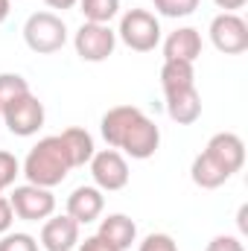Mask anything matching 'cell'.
I'll return each mask as SVG.
<instances>
[{"instance_id":"obj_21","label":"cell","mask_w":248,"mask_h":251,"mask_svg":"<svg viewBox=\"0 0 248 251\" xmlns=\"http://www.w3.org/2000/svg\"><path fill=\"white\" fill-rule=\"evenodd\" d=\"M24 94H29V82L21 73H0V111Z\"/></svg>"},{"instance_id":"obj_14","label":"cell","mask_w":248,"mask_h":251,"mask_svg":"<svg viewBox=\"0 0 248 251\" xmlns=\"http://www.w3.org/2000/svg\"><path fill=\"white\" fill-rule=\"evenodd\" d=\"M99 240L108 243L111 251H128L131 243L137 240V225L125 216V213H111L99 222V231H97Z\"/></svg>"},{"instance_id":"obj_30","label":"cell","mask_w":248,"mask_h":251,"mask_svg":"<svg viewBox=\"0 0 248 251\" xmlns=\"http://www.w3.org/2000/svg\"><path fill=\"white\" fill-rule=\"evenodd\" d=\"M248 204H243L240 207V213H237V225H240V234H248Z\"/></svg>"},{"instance_id":"obj_9","label":"cell","mask_w":248,"mask_h":251,"mask_svg":"<svg viewBox=\"0 0 248 251\" xmlns=\"http://www.w3.org/2000/svg\"><path fill=\"white\" fill-rule=\"evenodd\" d=\"M158 146H161V128L155 126V120L140 114L134 123L128 126V131L123 134L117 149H123L125 155L134 158V161H149L158 152Z\"/></svg>"},{"instance_id":"obj_16","label":"cell","mask_w":248,"mask_h":251,"mask_svg":"<svg viewBox=\"0 0 248 251\" xmlns=\"http://www.w3.org/2000/svg\"><path fill=\"white\" fill-rule=\"evenodd\" d=\"M167 114L178 126H193L201 117V97L196 88H184L175 94H167Z\"/></svg>"},{"instance_id":"obj_12","label":"cell","mask_w":248,"mask_h":251,"mask_svg":"<svg viewBox=\"0 0 248 251\" xmlns=\"http://www.w3.org/2000/svg\"><path fill=\"white\" fill-rule=\"evenodd\" d=\"M79 246V225L64 213L50 216L41 228V249L44 251H73Z\"/></svg>"},{"instance_id":"obj_13","label":"cell","mask_w":248,"mask_h":251,"mask_svg":"<svg viewBox=\"0 0 248 251\" xmlns=\"http://www.w3.org/2000/svg\"><path fill=\"white\" fill-rule=\"evenodd\" d=\"M201 56V35L193 26H181L164 41V62H196Z\"/></svg>"},{"instance_id":"obj_22","label":"cell","mask_w":248,"mask_h":251,"mask_svg":"<svg viewBox=\"0 0 248 251\" xmlns=\"http://www.w3.org/2000/svg\"><path fill=\"white\" fill-rule=\"evenodd\" d=\"M198 9V0H155V12L164 18H187Z\"/></svg>"},{"instance_id":"obj_29","label":"cell","mask_w":248,"mask_h":251,"mask_svg":"<svg viewBox=\"0 0 248 251\" xmlns=\"http://www.w3.org/2000/svg\"><path fill=\"white\" fill-rule=\"evenodd\" d=\"M213 3H216L222 12H237V9H243V6H246L248 0H213Z\"/></svg>"},{"instance_id":"obj_11","label":"cell","mask_w":248,"mask_h":251,"mask_svg":"<svg viewBox=\"0 0 248 251\" xmlns=\"http://www.w3.org/2000/svg\"><path fill=\"white\" fill-rule=\"evenodd\" d=\"M102 207H105V196H102V190L94 187V184H82V187H76L67 196V216L76 225L97 222L99 213H102Z\"/></svg>"},{"instance_id":"obj_8","label":"cell","mask_w":248,"mask_h":251,"mask_svg":"<svg viewBox=\"0 0 248 251\" xmlns=\"http://www.w3.org/2000/svg\"><path fill=\"white\" fill-rule=\"evenodd\" d=\"M210 41L225 56H240L248 50V24L237 12H222L210 21Z\"/></svg>"},{"instance_id":"obj_1","label":"cell","mask_w":248,"mask_h":251,"mask_svg":"<svg viewBox=\"0 0 248 251\" xmlns=\"http://www.w3.org/2000/svg\"><path fill=\"white\" fill-rule=\"evenodd\" d=\"M70 170H73V167H70V161H67V152H64L59 134L41 137V140L29 149V155L24 158V167H21V173L26 176V184L47 187V190L59 187L64 178H67Z\"/></svg>"},{"instance_id":"obj_25","label":"cell","mask_w":248,"mask_h":251,"mask_svg":"<svg viewBox=\"0 0 248 251\" xmlns=\"http://www.w3.org/2000/svg\"><path fill=\"white\" fill-rule=\"evenodd\" d=\"M137 251H178V246L170 234H149Z\"/></svg>"},{"instance_id":"obj_7","label":"cell","mask_w":248,"mask_h":251,"mask_svg":"<svg viewBox=\"0 0 248 251\" xmlns=\"http://www.w3.org/2000/svg\"><path fill=\"white\" fill-rule=\"evenodd\" d=\"M91 164V178H94V187H99L102 193H114V190H123L128 184V164H125L123 152L120 149H102V152H94V158L88 161Z\"/></svg>"},{"instance_id":"obj_3","label":"cell","mask_w":248,"mask_h":251,"mask_svg":"<svg viewBox=\"0 0 248 251\" xmlns=\"http://www.w3.org/2000/svg\"><path fill=\"white\" fill-rule=\"evenodd\" d=\"M117 38L134 53H152L161 44V24L146 9H128L120 18Z\"/></svg>"},{"instance_id":"obj_26","label":"cell","mask_w":248,"mask_h":251,"mask_svg":"<svg viewBox=\"0 0 248 251\" xmlns=\"http://www.w3.org/2000/svg\"><path fill=\"white\" fill-rule=\"evenodd\" d=\"M204 251H246V246H243V240H240V237L219 234V237H213V240L207 243V249H204Z\"/></svg>"},{"instance_id":"obj_6","label":"cell","mask_w":248,"mask_h":251,"mask_svg":"<svg viewBox=\"0 0 248 251\" xmlns=\"http://www.w3.org/2000/svg\"><path fill=\"white\" fill-rule=\"evenodd\" d=\"M9 204H12V213L24 222H41V219H50L53 210H56V196L47 187H35V184H21V187L12 190L9 196Z\"/></svg>"},{"instance_id":"obj_19","label":"cell","mask_w":248,"mask_h":251,"mask_svg":"<svg viewBox=\"0 0 248 251\" xmlns=\"http://www.w3.org/2000/svg\"><path fill=\"white\" fill-rule=\"evenodd\" d=\"M161 88H164V97L167 94H175V91H184V88H196V70L190 62H164L161 67Z\"/></svg>"},{"instance_id":"obj_5","label":"cell","mask_w":248,"mask_h":251,"mask_svg":"<svg viewBox=\"0 0 248 251\" xmlns=\"http://www.w3.org/2000/svg\"><path fill=\"white\" fill-rule=\"evenodd\" d=\"M73 47H76V56L82 62H91V64H99L105 62L114 47H117V32L108 26V24H82L73 35Z\"/></svg>"},{"instance_id":"obj_27","label":"cell","mask_w":248,"mask_h":251,"mask_svg":"<svg viewBox=\"0 0 248 251\" xmlns=\"http://www.w3.org/2000/svg\"><path fill=\"white\" fill-rule=\"evenodd\" d=\"M12 222H15V213H12V204H9V199L6 196H0V237L12 228Z\"/></svg>"},{"instance_id":"obj_2","label":"cell","mask_w":248,"mask_h":251,"mask_svg":"<svg viewBox=\"0 0 248 251\" xmlns=\"http://www.w3.org/2000/svg\"><path fill=\"white\" fill-rule=\"evenodd\" d=\"M24 41L38 56L59 53L67 44V26H64L62 18L53 15V12H35L24 24Z\"/></svg>"},{"instance_id":"obj_17","label":"cell","mask_w":248,"mask_h":251,"mask_svg":"<svg viewBox=\"0 0 248 251\" xmlns=\"http://www.w3.org/2000/svg\"><path fill=\"white\" fill-rule=\"evenodd\" d=\"M59 140H62L64 152H67V161H70V167L76 170V167H85L91 158H94V137L85 131V128H79V126H70V128H64L62 134H59Z\"/></svg>"},{"instance_id":"obj_23","label":"cell","mask_w":248,"mask_h":251,"mask_svg":"<svg viewBox=\"0 0 248 251\" xmlns=\"http://www.w3.org/2000/svg\"><path fill=\"white\" fill-rule=\"evenodd\" d=\"M0 251H38V240L24 231H6L0 237Z\"/></svg>"},{"instance_id":"obj_33","label":"cell","mask_w":248,"mask_h":251,"mask_svg":"<svg viewBox=\"0 0 248 251\" xmlns=\"http://www.w3.org/2000/svg\"><path fill=\"white\" fill-rule=\"evenodd\" d=\"M0 123H3V111H0Z\"/></svg>"},{"instance_id":"obj_31","label":"cell","mask_w":248,"mask_h":251,"mask_svg":"<svg viewBox=\"0 0 248 251\" xmlns=\"http://www.w3.org/2000/svg\"><path fill=\"white\" fill-rule=\"evenodd\" d=\"M44 3H47L50 9H62V12H64V9H73L79 0H44Z\"/></svg>"},{"instance_id":"obj_10","label":"cell","mask_w":248,"mask_h":251,"mask_svg":"<svg viewBox=\"0 0 248 251\" xmlns=\"http://www.w3.org/2000/svg\"><path fill=\"white\" fill-rule=\"evenodd\" d=\"M204 152H207L228 176L240 173L243 164H246V143H243V137L234 134V131H219V134H213V137L207 140Z\"/></svg>"},{"instance_id":"obj_15","label":"cell","mask_w":248,"mask_h":251,"mask_svg":"<svg viewBox=\"0 0 248 251\" xmlns=\"http://www.w3.org/2000/svg\"><path fill=\"white\" fill-rule=\"evenodd\" d=\"M140 114H143V111L134 108V105H114V108H108V111L102 114V120H99V131H102L105 143H108L111 149H117L120 140H123V134L128 131V126L134 123Z\"/></svg>"},{"instance_id":"obj_20","label":"cell","mask_w":248,"mask_h":251,"mask_svg":"<svg viewBox=\"0 0 248 251\" xmlns=\"http://www.w3.org/2000/svg\"><path fill=\"white\" fill-rule=\"evenodd\" d=\"M79 12L88 24H111L120 12V0H79Z\"/></svg>"},{"instance_id":"obj_28","label":"cell","mask_w":248,"mask_h":251,"mask_svg":"<svg viewBox=\"0 0 248 251\" xmlns=\"http://www.w3.org/2000/svg\"><path fill=\"white\" fill-rule=\"evenodd\" d=\"M79 251H111L105 240H99L97 234L94 237H85V243H79Z\"/></svg>"},{"instance_id":"obj_4","label":"cell","mask_w":248,"mask_h":251,"mask_svg":"<svg viewBox=\"0 0 248 251\" xmlns=\"http://www.w3.org/2000/svg\"><path fill=\"white\" fill-rule=\"evenodd\" d=\"M44 117H47L44 102L38 97H32V91L24 94V97H18V100H12L3 108V126L15 137H32V134H38V128L44 126Z\"/></svg>"},{"instance_id":"obj_18","label":"cell","mask_w":248,"mask_h":251,"mask_svg":"<svg viewBox=\"0 0 248 251\" xmlns=\"http://www.w3.org/2000/svg\"><path fill=\"white\" fill-rule=\"evenodd\" d=\"M190 178H193V184L201 190H216L222 187L231 176L207 155V152H201V155H196L193 158V167H190Z\"/></svg>"},{"instance_id":"obj_32","label":"cell","mask_w":248,"mask_h":251,"mask_svg":"<svg viewBox=\"0 0 248 251\" xmlns=\"http://www.w3.org/2000/svg\"><path fill=\"white\" fill-rule=\"evenodd\" d=\"M9 9H12V0H0V24L9 18Z\"/></svg>"},{"instance_id":"obj_24","label":"cell","mask_w":248,"mask_h":251,"mask_svg":"<svg viewBox=\"0 0 248 251\" xmlns=\"http://www.w3.org/2000/svg\"><path fill=\"white\" fill-rule=\"evenodd\" d=\"M21 176V164L12 152H3L0 149V193L9 187H15V178Z\"/></svg>"}]
</instances>
